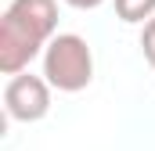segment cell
I'll return each mask as SVG.
<instances>
[{
  "label": "cell",
  "mask_w": 155,
  "mask_h": 151,
  "mask_svg": "<svg viewBox=\"0 0 155 151\" xmlns=\"http://www.w3.org/2000/svg\"><path fill=\"white\" fill-rule=\"evenodd\" d=\"M43 79L61 90V94H79L94 79V54L90 43L76 33H58L43 50Z\"/></svg>",
  "instance_id": "obj_2"
},
{
  "label": "cell",
  "mask_w": 155,
  "mask_h": 151,
  "mask_svg": "<svg viewBox=\"0 0 155 151\" xmlns=\"http://www.w3.org/2000/svg\"><path fill=\"white\" fill-rule=\"evenodd\" d=\"M141 50H144V61L155 69V18L141 29Z\"/></svg>",
  "instance_id": "obj_5"
},
{
  "label": "cell",
  "mask_w": 155,
  "mask_h": 151,
  "mask_svg": "<svg viewBox=\"0 0 155 151\" xmlns=\"http://www.w3.org/2000/svg\"><path fill=\"white\" fill-rule=\"evenodd\" d=\"M69 7H76V11H94V7H101L105 0H65Z\"/></svg>",
  "instance_id": "obj_6"
},
{
  "label": "cell",
  "mask_w": 155,
  "mask_h": 151,
  "mask_svg": "<svg viewBox=\"0 0 155 151\" xmlns=\"http://www.w3.org/2000/svg\"><path fill=\"white\" fill-rule=\"evenodd\" d=\"M58 36L54 0H11L0 18V72L22 76Z\"/></svg>",
  "instance_id": "obj_1"
},
{
  "label": "cell",
  "mask_w": 155,
  "mask_h": 151,
  "mask_svg": "<svg viewBox=\"0 0 155 151\" xmlns=\"http://www.w3.org/2000/svg\"><path fill=\"white\" fill-rule=\"evenodd\" d=\"M116 14L126 25H148L155 18V0H116Z\"/></svg>",
  "instance_id": "obj_4"
},
{
  "label": "cell",
  "mask_w": 155,
  "mask_h": 151,
  "mask_svg": "<svg viewBox=\"0 0 155 151\" xmlns=\"http://www.w3.org/2000/svg\"><path fill=\"white\" fill-rule=\"evenodd\" d=\"M4 112L15 122H40L51 112V83L33 72L11 76L4 86Z\"/></svg>",
  "instance_id": "obj_3"
}]
</instances>
